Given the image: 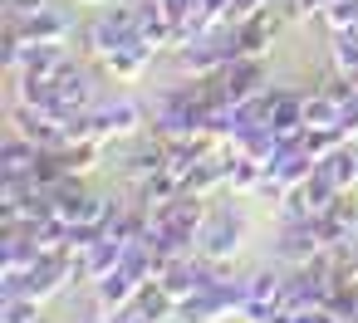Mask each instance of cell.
I'll return each mask as SVG.
<instances>
[{"mask_svg":"<svg viewBox=\"0 0 358 323\" xmlns=\"http://www.w3.org/2000/svg\"><path fill=\"white\" fill-rule=\"evenodd\" d=\"M206 103H211V84H172L157 93L152 103V123L148 133H157L162 142H182V137H211L206 133Z\"/></svg>","mask_w":358,"mask_h":323,"instance_id":"obj_1","label":"cell"},{"mask_svg":"<svg viewBox=\"0 0 358 323\" xmlns=\"http://www.w3.org/2000/svg\"><path fill=\"white\" fill-rule=\"evenodd\" d=\"M133 35H138V6H108V10H99L79 25V50L103 59L108 50H118Z\"/></svg>","mask_w":358,"mask_h":323,"instance_id":"obj_2","label":"cell"},{"mask_svg":"<svg viewBox=\"0 0 358 323\" xmlns=\"http://www.w3.org/2000/svg\"><path fill=\"white\" fill-rule=\"evenodd\" d=\"M148 108L138 98H113V103H94L89 113V128H94V142H128L148 128Z\"/></svg>","mask_w":358,"mask_h":323,"instance_id":"obj_3","label":"cell"},{"mask_svg":"<svg viewBox=\"0 0 358 323\" xmlns=\"http://www.w3.org/2000/svg\"><path fill=\"white\" fill-rule=\"evenodd\" d=\"M241 245H245V216L236 206H211V220H206V230L196 240V255L226 264V260H236Z\"/></svg>","mask_w":358,"mask_h":323,"instance_id":"obj_4","label":"cell"},{"mask_svg":"<svg viewBox=\"0 0 358 323\" xmlns=\"http://www.w3.org/2000/svg\"><path fill=\"white\" fill-rule=\"evenodd\" d=\"M324 255H329V240H324V225L319 220H289L280 230V240H275V260L285 269H304V264H314Z\"/></svg>","mask_w":358,"mask_h":323,"instance_id":"obj_5","label":"cell"},{"mask_svg":"<svg viewBox=\"0 0 358 323\" xmlns=\"http://www.w3.org/2000/svg\"><path fill=\"white\" fill-rule=\"evenodd\" d=\"M6 30H15L30 45H69V40H79V20L69 10H59V6H45L40 15H25V20H6Z\"/></svg>","mask_w":358,"mask_h":323,"instance_id":"obj_6","label":"cell"},{"mask_svg":"<svg viewBox=\"0 0 358 323\" xmlns=\"http://www.w3.org/2000/svg\"><path fill=\"white\" fill-rule=\"evenodd\" d=\"M99 64H103V74H108V79H118V84H133V79H143V74L157 64V50H152L143 35H133V40H123L118 50H108Z\"/></svg>","mask_w":358,"mask_h":323,"instance_id":"obj_7","label":"cell"},{"mask_svg":"<svg viewBox=\"0 0 358 323\" xmlns=\"http://www.w3.org/2000/svg\"><path fill=\"white\" fill-rule=\"evenodd\" d=\"M216 89H221L226 103H245V98H255V93L265 89V69H260V59L236 54V59L216 74Z\"/></svg>","mask_w":358,"mask_h":323,"instance_id":"obj_8","label":"cell"},{"mask_svg":"<svg viewBox=\"0 0 358 323\" xmlns=\"http://www.w3.org/2000/svg\"><path fill=\"white\" fill-rule=\"evenodd\" d=\"M123 176L133 181V186H143L148 176H157V172H167V142L157 137V133H148V137H138L128 152H123Z\"/></svg>","mask_w":358,"mask_h":323,"instance_id":"obj_9","label":"cell"},{"mask_svg":"<svg viewBox=\"0 0 358 323\" xmlns=\"http://www.w3.org/2000/svg\"><path fill=\"white\" fill-rule=\"evenodd\" d=\"M275 35H280V15H275V10H260V15L241 20V25H236V54L265 59V54L275 50Z\"/></svg>","mask_w":358,"mask_h":323,"instance_id":"obj_10","label":"cell"},{"mask_svg":"<svg viewBox=\"0 0 358 323\" xmlns=\"http://www.w3.org/2000/svg\"><path fill=\"white\" fill-rule=\"evenodd\" d=\"M55 108L59 113H94V74L84 64H69L55 79Z\"/></svg>","mask_w":358,"mask_h":323,"instance_id":"obj_11","label":"cell"},{"mask_svg":"<svg viewBox=\"0 0 358 323\" xmlns=\"http://www.w3.org/2000/svg\"><path fill=\"white\" fill-rule=\"evenodd\" d=\"M128 250H133V240H113V235H103V240H99L89 255H79V279L94 289L99 279H108V274H113V269L128 260Z\"/></svg>","mask_w":358,"mask_h":323,"instance_id":"obj_12","label":"cell"},{"mask_svg":"<svg viewBox=\"0 0 358 323\" xmlns=\"http://www.w3.org/2000/svg\"><path fill=\"white\" fill-rule=\"evenodd\" d=\"M285 279H289V269L280 260L245 269V303H280L285 299Z\"/></svg>","mask_w":358,"mask_h":323,"instance_id":"obj_13","label":"cell"},{"mask_svg":"<svg viewBox=\"0 0 358 323\" xmlns=\"http://www.w3.org/2000/svg\"><path fill=\"white\" fill-rule=\"evenodd\" d=\"M314 167H319V162H314V157H309V152L294 142V147H280V152H275V162H270V176H275L285 191H294V186H304V181L314 176Z\"/></svg>","mask_w":358,"mask_h":323,"instance_id":"obj_14","label":"cell"},{"mask_svg":"<svg viewBox=\"0 0 358 323\" xmlns=\"http://www.w3.org/2000/svg\"><path fill=\"white\" fill-rule=\"evenodd\" d=\"M40 260V245L30 240V230H6L0 235V274H25Z\"/></svg>","mask_w":358,"mask_h":323,"instance_id":"obj_15","label":"cell"},{"mask_svg":"<svg viewBox=\"0 0 358 323\" xmlns=\"http://www.w3.org/2000/svg\"><path fill=\"white\" fill-rule=\"evenodd\" d=\"M40 162V147L20 133H6V142H0V176H30Z\"/></svg>","mask_w":358,"mask_h":323,"instance_id":"obj_16","label":"cell"},{"mask_svg":"<svg viewBox=\"0 0 358 323\" xmlns=\"http://www.w3.org/2000/svg\"><path fill=\"white\" fill-rule=\"evenodd\" d=\"M304 128L309 133H343V113H338V98L329 89L304 93Z\"/></svg>","mask_w":358,"mask_h":323,"instance_id":"obj_17","label":"cell"},{"mask_svg":"<svg viewBox=\"0 0 358 323\" xmlns=\"http://www.w3.org/2000/svg\"><path fill=\"white\" fill-rule=\"evenodd\" d=\"M133 308H138L143 323H172V318H177V303H172V294H167L162 284H148V289L133 299Z\"/></svg>","mask_w":358,"mask_h":323,"instance_id":"obj_18","label":"cell"},{"mask_svg":"<svg viewBox=\"0 0 358 323\" xmlns=\"http://www.w3.org/2000/svg\"><path fill=\"white\" fill-rule=\"evenodd\" d=\"M329 93L338 98V113H343V133H348V137H358V84H353V79H343V74H334Z\"/></svg>","mask_w":358,"mask_h":323,"instance_id":"obj_19","label":"cell"},{"mask_svg":"<svg viewBox=\"0 0 358 323\" xmlns=\"http://www.w3.org/2000/svg\"><path fill=\"white\" fill-rule=\"evenodd\" d=\"M329 54H334V74H343V79H353V84H358V30L334 35Z\"/></svg>","mask_w":358,"mask_h":323,"instance_id":"obj_20","label":"cell"},{"mask_svg":"<svg viewBox=\"0 0 358 323\" xmlns=\"http://www.w3.org/2000/svg\"><path fill=\"white\" fill-rule=\"evenodd\" d=\"M319 20H324L329 35H348V30H358V0H329Z\"/></svg>","mask_w":358,"mask_h":323,"instance_id":"obj_21","label":"cell"},{"mask_svg":"<svg viewBox=\"0 0 358 323\" xmlns=\"http://www.w3.org/2000/svg\"><path fill=\"white\" fill-rule=\"evenodd\" d=\"M40 299L30 294H10V299H0V323H40Z\"/></svg>","mask_w":358,"mask_h":323,"instance_id":"obj_22","label":"cell"},{"mask_svg":"<svg viewBox=\"0 0 358 323\" xmlns=\"http://www.w3.org/2000/svg\"><path fill=\"white\" fill-rule=\"evenodd\" d=\"M343 142H353V137H348V133H304V142H299V147H304L314 162H329Z\"/></svg>","mask_w":358,"mask_h":323,"instance_id":"obj_23","label":"cell"},{"mask_svg":"<svg viewBox=\"0 0 358 323\" xmlns=\"http://www.w3.org/2000/svg\"><path fill=\"white\" fill-rule=\"evenodd\" d=\"M260 10H270V0H231V6H226V20H231V25H241V20L260 15Z\"/></svg>","mask_w":358,"mask_h":323,"instance_id":"obj_24","label":"cell"},{"mask_svg":"<svg viewBox=\"0 0 358 323\" xmlns=\"http://www.w3.org/2000/svg\"><path fill=\"white\" fill-rule=\"evenodd\" d=\"M6 6V20H25V15H40L45 6H55V0H0Z\"/></svg>","mask_w":358,"mask_h":323,"instance_id":"obj_25","label":"cell"},{"mask_svg":"<svg viewBox=\"0 0 358 323\" xmlns=\"http://www.w3.org/2000/svg\"><path fill=\"white\" fill-rule=\"evenodd\" d=\"M84 6H108V0H84Z\"/></svg>","mask_w":358,"mask_h":323,"instance_id":"obj_26","label":"cell"},{"mask_svg":"<svg viewBox=\"0 0 358 323\" xmlns=\"http://www.w3.org/2000/svg\"><path fill=\"white\" fill-rule=\"evenodd\" d=\"M40 323H50V318H40Z\"/></svg>","mask_w":358,"mask_h":323,"instance_id":"obj_27","label":"cell"}]
</instances>
